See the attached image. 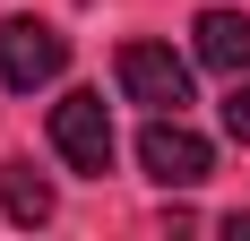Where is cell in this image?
Masks as SVG:
<instances>
[{
  "label": "cell",
  "instance_id": "obj_7",
  "mask_svg": "<svg viewBox=\"0 0 250 241\" xmlns=\"http://www.w3.org/2000/svg\"><path fill=\"white\" fill-rule=\"evenodd\" d=\"M225 129L250 146V78H233V95H225Z\"/></svg>",
  "mask_w": 250,
  "mask_h": 241
},
{
  "label": "cell",
  "instance_id": "obj_6",
  "mask_svg": "<svg viewBox=\"0 0 250 241\" xmlns=\"http://www.w3.org/2000/svg\"><path fill=\"white\" fill-rule=\"evenodd\" d=\"M0 207H9V224L35 233V224H52V181L35 164H9V172H0Z\"/></svg>",
  "mask_w": 250,
  "mask_h": 241
},
{
  "label": "cell",
  "instance_id": "obj_5",
  "mask_svg": "<svg viewBox=\"0 0 250 241\" xmlns=\"http://www.w3.org/2000/svg\"><path fill=\"white\" fill-rule=\"evenodd\" d=\"M199 60L207 69H225V78H250V18L242 9H199Z\"/></svg>",
  "mask_w": 250,
  "mask_h": 241
},
{
  "label": "cell",
  "instance_id": "obj_1",
  "mask_svg": "<svg viewBox=\"0 0 250 241\" xmlns=\"http://www.w3.org/2000/svg\"><path fill=\"white\" fill-rule=\"evenodd\" d=\"M69 69V35L43 18H0V86H18V95H35V86H52V78Z\"/></svg>",
  "mask_w": 250,
  "mask_h": 241
},
{
  "label": "cell",
  "instance_id": "obj_4",
  "mask_svg": "<svg viewBox=\"0 0 250 241\" xmlns=\"http://www.w3.org/2000/svg\"><path fill=\"white\" fill-rule=\"evenodd\" d=\"M121 95L147 112H181L190 103V60H173L164 43H121Z\"/></svg>",
  "mask_w": 250,
  "mask_h": 241
},
{
  "label": "cell",
  "instance_id": "obj_2",
  "mask_svg": "<svg viewBox=\"0 0 250 241\" xmlns=\"http://www.w3.org/2000/svg\"><path fill=\"white\" fill-rule=\"evenodd\" d=\"M138 164H147L164 190H199V181H207V164H216V146H207L181 112H155L147 129H138Z\"/></svg>",
  "mask_w": 250,
  "mask_h": 241
},
{
  "label": "cell",
  "instance_id": "obj_3",
  "mask_svg": "<svg viewBox=\"0 0 250 241\" xmlns=\"http://www.w3.org/2000/svg\"><path fill=\"white\" fill-rule=\"evenodd\" d=\"M52 155L69 172H112V112H104V95H61L52 103Z\"/></svg>",
  "mask_w": 250,
  "mask_h": 241
}]
</instances>
